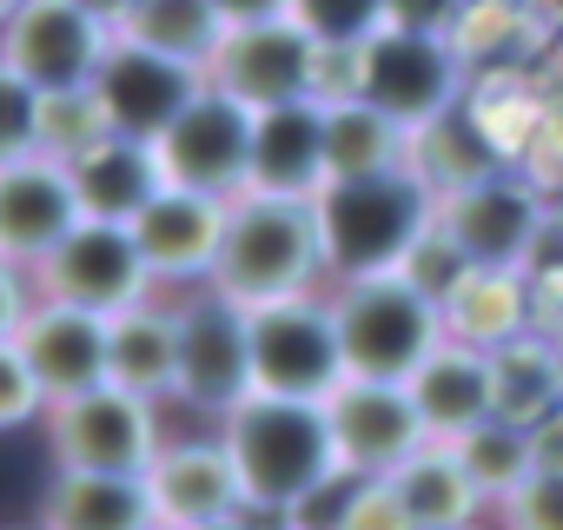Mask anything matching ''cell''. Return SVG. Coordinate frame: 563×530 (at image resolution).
I'll return each mask as SVG.
<instances>
[{"label": "cell", "instance_id": "cell-2", "mask_svg": "<svg viewBox=\"0 0 563 530\" xmlns=\"http://www.w3.org/2000/svg\"><path fill=\"white\" fill-rule=\"evenodd\" d=\"M212 286L225 299H239L245 312L332 286L319 199H286V192H252L245 186L232 199V219H225V252H219Z\"/></svg>", "mask_w": 563, "mask_h": 530}, {"label": "cell", "instance_id": "cell-24", "mask_svg": "<svg viewBox=\"0 0 563 530\" xmlns=\"http://www.w3.org/2000/svg\"><path fill=\"white\" fill-rule=\"evenodd\" d=\"M67 166H74V192H80L87 219H113V225H133L153 206V192L166 186L159 146L153 140H133V133H100Z\"/></svg>", "mask_w": 563, "mask_h": 530}, {"label": "cell", "instance_id": "cell-8", "mask_svg": "<svg viewBox=\"0 0 563 530\" xmlns=\"http://www.w3.org/2000/svg\"><path fill=\"white\" fill-rule=\"evenodd\" d=\"M345 339L332 292H299V299H272L252 306V385L278 398H332L345 385Z\"/></svg>", "mask_w": 563, "mask_h": 530}, {"label": "cell", "instance_id": "cell-39", "mask_svg": "<svg viewBox=\"0 0 563 530\" xmlns=\"http://www.w3.org/2000/svg\"><path fill=\"white\" fill-rule=\"evenodd\" d=\"M345 530H418V517L405 510V497L391 490V477H365L358 497H352Z\"/></svg>", "mask_w": 563, "mask_h": 530}, {"label": "cell", "instance_id": "cell-6", "mask_svg": "<svg viewBox=\"0 0 563 530\" xmlns=\"http://www.w3.org/2000/svg\"><path fill=\"white\" fill-rule=\"evenodd\" d=\"M41 431H47V464H60V471H126V477H146L153 457L173 438V405L107 378L93 391L60 398Z\"/></svg>", "mask_w": 563, "mask_h": 530}, {"label": "cell", "instance_id": "cell-50", "mask_svg": "<svg viewBox=\"0 0 563 530\" xmlns=\"http://www.w3.org/2000/svg\"><path fill=\"white\" fill-rule=\"evenodd\" d=\"M14 530H41V523H14Z\"/></svg>", "mask_w": 563, "mask_h": 530}, {"label": "cell", "instance_id": "cell-7", "mask_svg": "<svg viewBox=\"0 0 563 530\" xmlns=\"http://www.w3.org/2000/svg\"><path fill=\"white\" fill-rule=\"evenodd\" d=\"M173 299H179V391H173V411H186L192 424H219L258 391L252 385V312L239 299H225L219 286H192V292H173Z\"/></svg>", "mask_w": 563, "mask_h": 530}, {"label": "cell", "instance_id": "cell-16", "mask_svg": "<svg viewBox=\"0 0 563 530\" xmlns=\"http://www.w3.org/2000/svg\"><path fill=\"white\" fill-rule=\"evenodd\" d=\"M87 219L74 192V166L54 153H8L0 159V258L41 265L74 225Z\"/></svg>", "mask_w": 563, "mask_h": 530}, {"label": "cell", "instance_id": "cell-4", "mask_svg": "<svg viewBox=\"0 0 563 530\" xmlns=\"http://www.w3.org/2000/svg\"><path fill=\"white\" fill-rule=\"evenodd\" d=\"M332 312L345 339V372L352 378H391L411 385L418 365L451 339L444 306L418 292L405 273H372V279H332Z\"/></svg>", "mask_w": 563, "mask_h": 530}, {"label": "cell", "instance_id": "cell-37", "mask_svg": "<svg viewBox=\"0 0 563 530\" xmlns=\"http://www.w3.org/2000/svg\"><path fill=\"white\" fill-rule=\"evenodd\" d=\"M504 530H563V471H537L510 504H497Z\"/></svg>", "mask_w": 563, "mask_h": 530}, {"label": "cell", "instance_id": "cell-18", "mask_svg": "<svg viewBox=\"0 0 563 530\" xmlns=\"http://www.w3.org/2000/svg\"><path fill=\"white\" fill-rule=\"evenodd\" d=\"M199 87H206V67H186V60H173L159 47L126 41V34L113 41L107 67L93 80V93L107 107V126L113 133H133V140H159L199 100Z\"/></svg>", "mask_w": 563, "mask_h": 530}, {"label": "cell", "instance_id": "cell-49", "mask_svg": "<svg viewBox=\"0 0 563 530\" xmlns=\"http://www.w3.org/2000/svg\"><path fill=\"white\" fill-rule=\"evenodd\" d=\"M265 530H292V523H265Z\"/></svg>", "mask_w": 563, "mask_h": 530}, {"label": "cell", "instance_id": "cell-21", "mask_svg": "<svg viewBox=\"0 0 563 530\" xmlns=\"http://www.w3.org/2000/svg\"><path fill=\"white\" fill-rule=\"evenodd\" d=\"M411 398L424 411V431L444 438V444H457V438H471L477 424L497 418V365H490V352H477L464 339H444L418 365Z\"/></svg>", "mask_w": 563, "mask_h": 530}, {"label": "cell", "instance_id": "cell-13", "mask_svg": "<svg viewBox=\"0 0 563 530\" xmlns=\"http://www.w3.org/2000/svg\"><path fill=\"white\" fill-rule=\"evenodd\" d=\"M252 133H258V113L245 100H232L225 87H199V100L153 140L159 146V166H166V186H192V192H212V199H239L252 186Z\"/></svg>", "mask_w": 563, "mask_h": 530}, {"label": "cell", "instance_id": "cell-31", "mask_svg": "<svg viewBox=\"0 0 563 530\" xmlns=\"http://www.w3.org/2000/svg\"><path fill=\"white\" fill-rule=\"evenodd\" d=\"M457 457L471 464V477H477V490L490 497V517H497V504H510L537 477V431L510 424V418H490L471 438H457Z\"/></svg>", "mask_w": 563, "mask_h": 530}, {"label": "cell", "instance_id": "cell-23", "mask_svg": "<svg viewBox=\"0 0 563 530\" xmlns=\"http://www.w3.org/2000/svg\"><path fill=\"white\" fill-rule=\"evenodd\" d=\"M41 530H153V490L146 477L126 471H47L41 504H34Z\"/></svg>", "mask_w": 563, "mask_h": 530}, {"label": "cell", "instance_id": "cell-3", "mask_svg": "<svg viewBox=\"0 0 563 530\" xmlns=\"http://www.w3.org/2000/svg\"><path fill=\"white\" fill-rule=\"evenodd\" d=\"M438 192L398 166V173H365V179H325L319 192V225H325V265L332 279H372L398 273L411 245L431 232Z\"/></svg>", "mask_w": 563, "mask_h": 530}, {"label": "cell", "instance_id": "cell-32", "mask_svg": "<svg viewBox=\"0 0 563 530\" xmlns=\"http://www.w3.org/2000/svg\"><path fill=\"white\" fill-rule=\"evenodd\" d=\"M299 27L325 47V54H358L372 34H385V0H292Z\"/></svg>", "mask_w": 563, "mask_h": 530}, {"label": "cell", "instance_id": "cell-28", "mask_svg": "<svg viewBox=\"0 0 563 530\" xmlns=\"http://www.w3.org/2000/svg\"><path fill=\"white\" fill-rule=\"evenodd\" d=\"M490 365H497V418L537 431L550 411H563V345L543 325L523 332L517 345L490 352Z\"/></svg>", "mask_w": 563, "mask_h": 530}, {"label": "cell", "instance_id": "cell-48", "mask_svg": "<svg viewBox=\"0 0 563 530\" xmlns=\"http://www.w3.org/2000/svg\"><path fill=\"white\" fill-rule=\"evenodd\" d=\"M471 8H497V0H471Z\"/></svg>", "mask_w": 563, "mask_h": 530}, {"label": "cell", "instance_id": "cell-41", "mask_svg": "<svg viewBox=\"0 0 563 530\" xmlns=\"http://www.w3.org/2000/svg\"><path fill=\"white\" fill-rule=\"evenodd\" d=\"M212 8L239 27V21H272V14H292V0H212Z\"/></svg>", "mask_w": 563, "mask_h": 530}, {"label": "cell", "instance_id": "cell-33", "mask_svg": "<svg viewBox=\"0 0 563 530\" xmlns=\"http://www.w3.org/2000/svg\"><path fill=\"white\" fill-rule=\"evenodd\" d=\"M100 133H113V126H107V107H100V93H93V87H87V93H47L41 153H54V159H74V153H87Z\"/></svg>", "mask_w": 563, "mask_h": 530}, {"label": "cell", "instance_id": "cell-14", "mask_svg": "<svg viewBox=\"0 0 563 530\" xmlns=\"http://www.w3.org/2000/svg\"><path fill=\"white\" fill-rule=\"evenodd\" d=\"M146 490H153V517L166 530H199V523H219V517H245L252 510V497L239 484V464H232L219 424L173 431L166 451L146 471Z\"/></svg>", "mask_w": 563, "mask_h": 530}, {"label": "cell", "instance_id": "cell-35", "mask_svg": "<svg viewBox=\"0 0 563 530\" xmlns=\"http://www.w3.org/2000/svg\"><path fill=\"white\" fill-rule=\"evenodd\" d=\"M398 273H405V279L418 286V292H431V299L444 306V299H451V292L464 286V273H471V258H464V245H457V239H451V232H444V225L431 219V232H424V239L411 245V258L398 265Z\"/></svg>", "mask_w": 563, "mask_h": 530}, {"label": "cell", "instance_id": "cell-40", "mask_svg": "<svg viewBox=\"0 0 563 530\" xmlns=\"http://www.w3.org/2000/svg\"><path fill=\"white\" fill-rule=\"evenodd\" d=\"M385 27H411V34H451L457 41V27H464V14H471V0H385Z\"/></svg>", "mask_w": 563, "mask_h": 530}, {"label": "cell", "instance_id": "cell-25", "mask_svg": "<svg viewBox=\"0 0 563 530\" xmlns=\"http://www.w3.org/2000/svg\"><path fill=\"white\" fill-rule=\"evenodd\" d=\"M113 378L173 405L179 391V299L153 292L126 312H113Z\"/></svg>", "mask_w": 563, "mask_h": 530}, {"label": "cell", "instance_id": "cell-5", "mask_svg": "<svg viewBox=\"0 0 563 530\" xmlns=\"http://www.w3.org/2000/svg\"><path fill=\"white\" fill-rule=\"evenodd\" d=\"M345 80L332 93H365L372 107H385L398 126H431L444 113L464 107L471 93V60L451 34H411V27H385L372 34L358 54H339Z\"/></svg>", "mask_w": 563, "mask_h": 530}, {"label": "cell", "instance_id": "cell-9", "mask_svg": "<svg viewBox=\"0 0 563 530\" xmlns=\"http://www.w3.org/2000/svg\"><path fill=\"white\" fill-rule=\"evenodd\" d=\"M113 27L93 21L80 0H21L0 14V74L41 93H87L113 54Z\"/></svg>", "mask_w": 563, "mask_h": 530}, {"label": "cell", "instance_id": "cell-51", "mask_svg": "<svg viewBox=\"0 0 563 530\" xmlns=\"http://www.w3.org/2000/svg\"><path fill=\"white\" fill-rule=\"evenodd\" d=\"M153 530H166V523H153Z\"/></svg>", "mask_w": 563, "mask_h": 530}, {"label": "cell", "instance_id": "cell-20", "mask_svg": "<svg viewBox=\"0 0 563 530\" xmlns=\"http://www.w3.org/2000/svg\"><path fill=\"white\" fill-rule=\"evenodd\" d=\"M332 179V146H325V93L265 107L252 133V192H286V199H319Z\"/></svg>", "mask_w": 563, "mask_h": 530}, {"label": "cell", "instance_id": "cell-34", "mask_svg": "<svg viewBox=\"0 0 563 530\" xmlns=\"http://www.w3.org/2000/svg\"><path fill=\"white\" fill-rule=\"evenodd\" d=\"M47 411H54V391L41 385V372L27 365L21 345L0 339V424H8V431H34V424H47Z\"/></svg>", "mask_w": 563, "mask_h": 530}, {"label": "cell", "instance_id": "cell-11", "mask_svg": "<svg viewBox=\"0 0 563 530\" xmlns=\"http://www.w3.org/2000/svg\"><path fill=\"white\" fill-rule=\"evenodd\" d=\"M438 225L464 245L471 265H517V273H530V265L543 258L550 245V206L543 192L523 179V173H484L457 192L438 199Z\"/></svg>", "mask_w": 563, "mask_h": 530}, {"label": "cell", "instance_id": "cell-10", "mask_svg": "<svg viewBox=\"0 0 563 530\" xmlns=\"http://www.w3.org/2000/svg\"><path fill=\"white\" fill-rule=\"evenodd\" d=\"M325 67L332 54L299 27V14H272V21H239L225 27L206 80L225 87L232 100H245L252 113L265 107H292V100H319L325 93Z\"/></svg>", "mask_w": 563, "mask_h": 530}, {"label": "cell", "instance_id": "cell-22", "mask_svg": "<svg viewBox=\"0 0 563 530\" xmlns=\"http://www.w3.org/2000/svg\"><path fill=\"white\" fill-rule=\"evenodd\" d=\"M537 325H543V299H537V279L517 273V265H471L464 286L444 299V332L477 352H504Z\"/></svg>", "mask_w": 563, "mask_h": 530}, {"label": "cell", "instance_id": "cell-27", "mask_svg": "<svg viewBox=\"0 0 563 530\" xmlns=\"http://www.w3.org/2000/svg\"><path fill=\"white\" fill-rule=\"evenodd\" d=\"M325 146H332V179L411 166V126H398L365 93H325Z\"/></svg>", "mask_w": 563, "mask_h": 530}, {"label": "cell", "instance_id": "cell-26", "mask_svg": "<svg viewBox=\"0 0 563 530\" xmlns=\"http://www.w3.org/2000/svg\"><path fill=\"white\" fill-rule=\"evenodd\" d=\"M391 490L405 497V510L418 517V530H457V523H477L490 517V497L477 490L471 464L457 457V444L431 438L418 457H405L391 471Z\"/></svg>", "mask_w": 563, "mask_h": 530}, {"label": "cell", "instance_id": "cell-17", "mask_svg": "<svg viewBox=\"0 0 563 530\" xmlns=\"http://www.w3.org/2000/svg\"><path fill=\"white\" fill-rule=\"evenodd\" d=\"M325 411L339 431V457L358 477H391L405 457H418L431 444L411 385H391V378H345L325 398Z\"/></svg>", "mask_w": 563, "mask_h": 530}, {"label": "cell", "instance_id": "cell-36", "mask_svg": "<svg viewBox=\"0 0 563 530\" xmlns=\"http://www.w3.org/2000/svg\"><path fill=\"white\" fill-rule=\"evenodd\" d=\"M0 100H8V120H0V159L8 153H41V126H47V93L0 74Z\"/></svg>", "mask_w": 563, "mask_h": 530}, {"label": "cell", "instance_id": "cell-38", "mask_svg": "<svg viewBox=\"0 0 563 530\" xmlns=\"http://www.w3.org/2000/svg\"><path fill=\"white\" fill-rule=\"evenodd\" d=\"M358 471H339L332 484H319L312 497H299L278 523H292V530H345V517H352V497H358Z\"/></svg>", "mask_w": 563, "mask_h": 530}, {"label": "cell", "instance_id": "cell-30", "mask_svg": "<svg viewBox=\"0 0 563 530\" xmlns=\"http://www.w3.org/2000/svg\"><path fill=\"white\" fill-rule=\"evenodd\" d=\"M225 27H232V21L212 8V0H140L120 34L140 41V47H159V54H173V60H186V67H212Z\"/></svg>", "mask_w": 563, "mask_h": 530}, {"label": "cell", "instance_id": "cell-46", "mask_svg": "<svg viewBox=\"0 0 563 530\" xmlns=\"http://www.w3.org/2000/svg\"><path fill=\"white\" fill-rule=\"evenodd\" d=\"M457 530H504L497 517H477V523H457Z\"/></svg>", "mask_w": 563, "mask_h": 530}, {"label": "cell", "instance_id": "cell-47", "mask_svg": "<svg viewBox=\"0 0 563 530\" xmlns=\"http://www.w3.org/2000/svg\"><path fill=\"white\" fill-rule=\"evenodd\" d=\"M8 8H21V0H0V14H8Z\"/></svg>", "mask_w": 563, "mask_h": 530}, {"label": "cell", "instance_id": "cell-1", "mask_svg": "<svg viewBox=\"0 0 563 530\" xmlns=\"http://www.w3.org/2000/svg\"><path fill=\"white\" fill-rule=\"evenodd\" d=\"M219 438L239 464V484L252 497L258 517H286L299 497H312L319 484H332L345 471L339 457V431L332 411L319 398H278V391H252L232 418H219Z\"/></svg>", "mask_w": 563, "mask_h": 530}, {"label": "cell", "instance_id": "cell-15", "mask_svg": "<svg viewBox=\"0 0 563 530\" xmlns=\"http://www.w3.org/2000/svg\"><path fill=\"white\" fill-rule=\"evenodd\" d=\"M225 219H232V199H212V192H192V186H159L153 192V206L133 219V239L153 265L159 292L212 286L219 252H225Z\"/></svg>", "mask_w": 563, "mask_h": 530}, {"label": "cell", "instance_id": "cell-42", "mask_svg": "<svg viewBox=\"0 0 563 530\" xmlns=\"http://www.w3.org/2000/svg\"><path fill=\"white\" fill-rule=\"evenodd\" d=\"M537 471H563V411L537 424Z\"/></svg>", "mask_w": 563, "mask_h": 530}, {"label": "cell", "instance_id": "cell-12", "mask_svg": "<svg viewBox=\"0 0 563 530\" xmlns=\"http://www.w3.org/2000/svg\"><path fill=\"white\" fill-rule=\"evenodd\" d=\"M34 279H41V299H67V306H87L100 319L140 306L159 292L153 279V265L133 239V225H113V219H80L41 265H34Z\"/></svg>", "mask_w": 563, "mask_h": 530}, {"label": "cell", "instance_id": "cell-43", "mask_svg": "<svg viewBox=\"0 0 563 530\" xmlns=\"http://www.w3.org/2000/svg\"><path fill=\"white\" fill-rule=\"evenodd\" d=\"M517 8H523V21H530V27L563 34V0H517Z\"/></svg>", "mask_w": 563, "mask_h": 530}, {"label": "cell", "instance_id": "cell-19", "mask_svg": "<svg viewBox=\"0 0 563 530\" xmlns=\"http://www.w3.org/2000/svg\"><path fill=\"white\" fill-rule=\"evenodd\" d=\"M0 339L27 352V365L41 372V385L54 391V405L113 378V319H100L87 306L41 299L14 332H0Z\"/></svg>", "mask_w": 563, "mask_h": 530}, {"label": "cell", "instance_id": "cell-45", "mask_svg": "<svg viewBox=\"0 0 563 530\" xmlns=\"http://www.w3.org/2000/svg\"><path fill=\"white\" fill-rule=\"evenodd\" d=\"M272 517H258V510H245V517H219V523H199V530H265Z\"/></svg>", "mask_w": 563, "mask_h": 530}, {"label": "cell", "instance_id": "cell-44", "mask_svg": "<svg viewBox=\"0 0 563 530\" xmlns=\"http://www.w3.org/2000/svg\"><path fill=\"white\" fill-rule=\"evenodd\" d=\"M80 8H87V14H93V21H107V27H113V34H120V27H126V14H133V8H140V0H80Z\"/></svg>", "mask_w": 563, "mask_h": 530}, {"label": "cell", "instance_id": "cell-29", "mask_svg": "<svg viewBox=\"0 0 563 530\" xmlns=\"http://www.w3.org/2000/svg\"><path fill=\"white\" fill-rule=\"evenodd\" d=\"M411 173L444 199V192H457V186L497 173V146H490V133L471 120V107H457V113H444V120H431V126L411 133Z\"/></svg>", "mask_w": 563, "mask_h": 530}]
</instances>
